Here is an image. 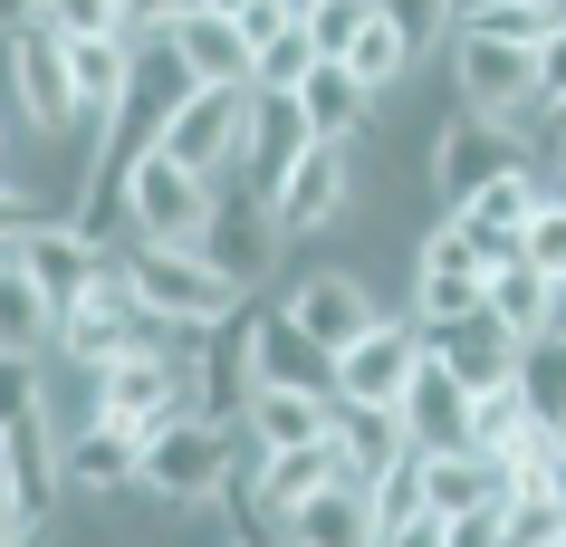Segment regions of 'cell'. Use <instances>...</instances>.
I'll list each match as a JSON object with an SVG mask.
<instances>
[{
  "instance_id": "cell-1",
  "label": "cell",
  "mask_w": 566,
  "mask_h": 547,
  "mask_svg": "<svg viewBox=\"0 0 566 547\" xmlns=\"http://www.w3.org/2000/svg\"><path fill=\"white\" fill-rule=\"evenodd\" d=\"M116 278L154 307V317H164V327H192V336L221 327V317H231V298H240V288L211 270L192 241H135V250H116Z\"/></svg>"
},
{
  "instance_id": "cell-2",
  "label": "cell",
  "mask_w": 566,
  "mask_h": 547,
  "mask_svg": "<svg viewBox=\"0 0 566 547\" xmlns=\"http://www.w3.org/2000/svg\"><path fill=\"white\" fill-rule=\"evenodd\" d=\"M231 461H240L231 423H211V413H192V403H182L174 423L145 432V490L174 499V509H211V490L231 481Z\"/></svg>"
},
{
  "instance_id": "cell-3",
  "label": "cell",
  "mask_w": 566,
  "mask_h": 547,
  "mask_svg": "<svg viewBox=\"0 0 566 547\" xmlns=\"http://www.w3.org/2000/svg\"><path fill=\"white\" fill-rule=\"evenodd\" d=\"M451 77H461V106L490 125H518L537 116V49L528 39H509V30H451Z\"/></svg>"
},
{
  "instance_id": "cell-4",
  "label": "cell",
  "mask_w": 566,
  "mask_h": 547,
  "mask_svg": "<svg viewBox=\"0 0 566 547\" xmlns=\"http://www.w3.org/2000/svg\"><path fill=\"white\" fill-rule=\"evenodd\" d=\"M192 250H202L231 288H260L269 260H279V212H269V192H250L240 173H221V182H211V221H202V241H192Z\"/></svg>"
},
{
  "instance_id": "cell-5",
  "label": "cell",
  "mask_w": 566,
  "mask_h": 547,
  "mask_svg": "<svg viewBox=\"0 0 566 547\" xmlns=\"http://www.w3.org/2000/svg\"><path fill=\"white\" fill-rule=\"evenodd\" d=\"M260 317L269 307H231L221 327H202V346H192V413H211V423H231V413H250V395H260Z\"/></svg>"
},
{
  "instance_id": "cell-6",
  "label": "cell",
  "mask_w": 566,
  "mask_h": 547,
  "mask_svg": "<svg viewBox=\"0 0 566 547\" xmlns=\"http://www.w3.org/2000/svg\"><path fill=\"white\" fill-rule=\"evenodd\" d=\"M182 403H192V365H182V356H125V365L96 375V403H87V413L145 442L154 423H174Z\"/></svg>"
},
{
  "instance_id": "cell-7",
  "label": "cell",
  "mask_w": 566,
  "mask_h": 547,
  "mask_svg": "<svg viewBox=\"0 0 566 547\" xmlns=\"http://www.w3.org/2000/svg\"><path fill=\"white\" fill-rule=\"evenodd\" d=\"M317 145V125H307V106L289 87H250V116H240V164L231 173L250 182V192H269L279 202V182L298 173V154Z\"/></svg>"
},
{
  "instance_id": "cell-8",
  "label": "cell",
  "mask_w": 566,
  "mask_h": 547,
  "mask_svg": "<svg viewBox=\"0 0 566 547\" xmlns=\"http://www.w3.org/2000/svg\"><path fill=\"white\" fill-rule=\"evenodd\" d=\"M125 212H135V241H202V221H211V173H192V164H174V154L154 145L145 164H135Z\"/></svg>"
},
{
  "instance_id": "cell-9",
  "label": "cell",
  "mask_w": 566,
  "mask_h": 547,
  "mask_svg": "<svg viewBox=\"0 0 566 547\" xmlns=\"http://www.w3.org/2000/svg\"><path fill=\"white\" fill-rule=\"evenodd\" d=\"M509 164H528V154H518V125H490V116L461 106V116L432 135V192H442V212H461L480 182H500Z\"/></svg>"
},
{
  "instance_id": "cell-10",
  "label": "cell",
  "mask_w": 566,
  "mask_h": 547,
  "mask_svg": "<svg viewBox=\"0 0 566 547\" xmlns=\"http://www.w3.org/2000/svg\"><path fill=\"white\" fill-rule=\"evenodd\" d=\"M432 356L422 346V327H403V317H375V327L336 356V403H403V385H413V365Z\"/></svg>"
},
{
  "instance_id": "cell-11",
  "label": "cell",
  "mask_w": 566,
  "mask_h": 547,
  "mask_svg": "<svg viewBox=\"0 0 566 547\" xmlns=\"http://www.w3.org/2000/svg\"><path fill=\"white\" fill-rule=\"evenodd\" d=\"M20 270H30L39 288H49V307L67 317V307L96 298V278L116 270V250H96L77 221H39V231H20Z\"/></svg>"
},
{
  "instance_id": "cell-12",
  "label": "cell",
  "mask_w": 566,
  "mask_h": 547,
  "mask_svg": "<svg viewBox=\"0 0 566 547\" xmlns=\"http://www.w3.org/2000/svg\"><path fill=\"white\" fill-rule=\"evenodd\" d=\"M10 87H20V116L39 135H67L77 125V77H67V39L59 30H10Z\"/></svg>"
},
{
  "instance_id": "cell-13",
  "label": "cell",
  "mask_w": 566,
  "mask_h": 547,
  "mask_svg": "<svg viewBox=\"0 0 566 547\" xmlns=\"http://www.w3.org/2000/svg\"><path fill=\"white\" fill-rule=\"evenodd\" d=\"M192 96H202V77L182 67V49H174V39H135V77H125L116 116L135 125L145 145H164V125H174L182 106H192Z\"/></svg>"
},
{
  "instance_id": "cell-14",
  "label": "cell",
  "mask_w": 566,
  "mask_h": 547,
  "mask_svg": "<svg viewBox=\"0 0 566 547\" xmlns=\"http://www.w3.org/2000/svg\"><path fill=\"white\" fill-rule=\"evenodd\" d=\"M471 395L480 385H461L442 356H422L413 365V385H403V432H413V452H471Z\"/></svg>"
},
{
  "instance_id": "cell-15",
  "label": "cell",
  "mask_w": 566,
  "mask_h": 547,
  "mask_svg": "<svg viewBox=\"0 0 566 547\" xmlns=\"http://www.w3.org/2000/svg\"><path fill=\"white\" fill-rule=\"evenodd\" d=\"M240 116H250V87H202L174 125H164V154L221 182V164H240Z\"/></svg>"
},
{
  "instance_id": "cell-16",
  "label": "cell",
  "mask_w": 566,
  "mask_h": 547,
  "mask_svg": "<svg viewBox=\"0 0 566 547\" xmlns=\"http://www.w3.org/2000/svg\"><path fill=\"white\" fill-rule=\"evenodd\" d=\"M346 202H356V164H346V145H307L298 173L279 182V202H269V212H279V231L298 241V231H327Z\"/></svg>"
},
{
  "instance_id": "cell-17",
  "label": "cell",
  "mask_w": 566,
  "mask_h": 547,
  "mask_svg": "<svg viewBox=\"0 0 566 547\" xmlns=\"http://www.w3.org/2000/svg\"><path fill=\"white\" fill-rule=\"evenodd\" d=\"M182 49V67H192V77H202V87H250V77H260V49H250V30H240L231 10H182L174 30H164Z\"/></svg>"
},
{
  "instance_id": "cell-18",
  "label": "cell",
  "mask_w": 566,
  "mask_h": 547,
  "mask_svg": "<svg viewBox=\"0 0 566 547\" xmlns=\"http://www.w3.org/2000/svg\"><path fill=\"white\" fill-rule=\"evenodd\" d=\"M346 481V442H298V452H260V509H269V528H289V518L317 499V490H336Z\"/></svg>"
},
{
  "instance_id": "cell-19",
  "label": "cell",
  "mask_w": 566,
  "mask_h": 547,
  "mask_svg": "<svg viewBox=\"0 0 566 547\" xmlns=\"http://www.w3.org/2000/svg\"><path fill=\"white\" fill-rule=\"evenodd\" d=\"M422 346H432L461 385H518V356H528V336H509L490 307H480V317H461V327H432Z\"/></svg>"
},
{
  "instance_id": "cell-20",
  "label": "cell",
  "mask_w": 566,
  "mask_h": 547,
  "mask_svg": "<svg viewBox=\"0 0 566 547\" xmlns=\"http://www.w3.org/2000/svg\"><path fill=\"white\" fill-rule=\"evenodd\" d=\"M289 317H298V327L317 336L327 356H346V346H356V336L375 327L385 307L365 298V278H346V270H317V278H307V288H298V298H289Z\"/></svg>"
},
{
  "instance_id": "cell-21",
  "label": "cell",
  "mask_w": 566,
  "mask_h": 547,
  "mask_svg": "<svg viewBox=\"0 0 566 547\" xmlns=\"http://www.w3.org/2000/svg\"><path fill=\"white\" fill-rule=\"evenodd\" d=\"M537 202H547V182H537L528 164H509V173H500V182H480V192H471V202H461L451 221H471L480 241H490V260L509 270V260H518V231H528Z\"/></svg>"
},
{
  "instance_id": "cell-22",
  "label": "cell",
  "mask_w": 566,
  "mask_h": 547,
  "mask_svg": "<svg viewBox=\"0 0 566 547\" xmlns=\"http://www.w3.org/2000/svg\"><path fill=\"white\" fill-rule=\"evenodd\" d=\"M240 423H250V442H260V452H298V442H327V432H336V395H298V385H260Z\"/></svg>"
},
{
  "instance_id": "cell-23",
  "label": "cell",
  "mask_w": 566,
  "mask_h": 547,
  "mask_svg": "<svg viewBox=\"0 0 566 547\" xmlns=\"http://www.w3.org/2000/svg\"><path fill=\"white\" fill-rule=\"evenodd\" d=\"M336 442H346V481L356 490H375L394 461L413 452V432H403L394 403H336Z\"/></svg>"
},
{
  "instance_id": "cell-24",
  "label": "cell",
  "mask_w": 566,
  "mask_h": 547,
  "mask_svg": "<svg viewBox=\"0 0 566 547\" xmlns=\"http://www.w3.org/2000/svg\"><path fill=\"white\" fill-rule=\"evenodd\" d=\"M298 106H307V125H317V145H356L365 116H375V87H365L346 59H317L307 87H298Z\"/></svg>"
},
{
  "instance_id": "cell-25",
  "label": "cell",
  "mask_w": 566,
  "mask_h": 547,
  "mask_svg": "<svg viewBox=\"0 0 566 547\" xmlns=\"http://www.w3.org/2000/svg\"><path fill=\"white\" fill-rule=\"evenodd\" d=\"M260 385H298V395H336V356L317 346V336L279 307V317H260Z\"/></svg>"
},
{
  "instance_id": "cell-26",
  "label": "cell",
  "mask_w": 566,
  "mask_h": 547,
  "mask_svg": "<svg viewBox=\"0 0 566 547\" xmlns=\"http://www.w3.org/2000/svg\"><path fill=\"white\" fill-rule=\"evenodd\" d=\"M490 499H509V481H500V461H490V452H422V509H432V518L490 509Z\"/></svg>"
},
{
  "instance_id": "cell-27",
  "label": "cell",
  "mask_w": 566,
  "mask_h": 547,
  "mask_svg": "<svg viewBox=\"0 0 566 547\" xmlns=\"http://www.w3.org/2000/svg\"><path fill=\"white\" fill-rule=\"evenodd\" d=\"M67 481H77V490H96V499H116V490H135V481H145V442L87 413V432L67 442Z\"/></svg>"
},
{
  "instance_id": "cell-28",
  "label": "cell",
  "mask_w": 566,
  "mask_h": 547,
  "mask_svg": "<svg viewBox=\"0 0 566 547\" xmlns=\"http://www.w3.org/2000/svg\"><path fill=\"white\" fill-rule=\"evenodd\" d=\"M67 77H77V125H106L135 77V39H67Z\"/></svg>"
},
{
  "instance_id": "cell-29",
  "label": "cell",
  "mask_w": 566,
  "mask_h": 547,
  "mask_svg": "<svg viewBox=\"0 0 566 547\" xmlns=\"http://www.w3.org/2000/svg\"><path fill=\"white\" fill-rule=\"evenodd\" d=\"M289 547H385V538H375L365 490H356V481H336V490H317V499L289 518Z\"/></svg>"
},
{
  "instance_id": "cell-30",
  "label": "cell",
  "mask_w": 566,
  "mask_h": 547,
  "mask_svg": "<svg viewBox=\"0 0 566 547\" xmlns=\"http://www.w3.org/2000/svg\"><path fill=\"white\" fill-rule=\"evenodd\" d=\"M0 346H20V356H49V346H59V307H49V288H39L30 270H20V250L0 260Z\"/></svg>"
},
{
  "instance_id": "cell-31",
  "label": "cell",
  "mask_w": 566,
  "mask_h": 547,
  "mask_svg": "<svg viewBox=\"0 0 566 547\" xmlns=\"http://www.w3.org/2000/svg\"><path fill=\"white\" fill-rule=\"evenodd\" d=\"M480 307H490L509 336H547V317H557V278H537L528 260H509V270H490Z\"/></svg>"
},
{
  "instance_id": "cell-32",
  "label": "cell",
  "mask_w": 566,
  "mask_h": 547,
  "mask_svg": "<svg viewBox=\"0 0 566 547\" xmlns=\"http://www.w3.org/2000/svg\"><path fill=\"white\" fill-rule=\"evenodd\" d=\"M346 67H356V77H365V87H375V96H385L394 77L413 67V39H403V20H394L385 0H375V20H365V30H356V49H346Z\"/></svg>"
},
{
  "instance_id": "cell-33",
  "label": "cell",
  "mask_w": 566,
  "mask_h": 547,
  "mask_svg": "<svg viewBox=\"0 0 566 547\" xmlns=\"http://www.w3.org/2000/svg\"><path fill=\"white\" fill-rule=\"evenodd\" d=\"M518 395H528L537 423H557V413H566V336L557 327L528 336V356H518Z\"/></svg>"
},
{
  "instance_id": "cell-34",
  "label": "cell",
  "mask_w": 566,
  "mask_h": 547,
  "mask_svg": "<svg viewBox=\"0 0 566 547\" xmlns=\"http://www.w3.org/2000/svg\"><path fill=\"white\" fill-rule=\"evenodd\" d=\"M365 509H375V538H403L413 518H432V509H422V452H403V461H394L385 481L365 490Z\"/></svg>"
},
{
  "instance_id": "cell-35",
  "label": "cell",
  "mask_w": 566,
  "mask_h": 547,
  "mask_svg": "<svg viewBox=\"0 0 566 547\" xmlns=\"http://www.w3.org/2000/svg\"><path fill=\"white\" fill-rule=\"evenodd\" d=\"M528 423H537V413H528V395H518V385H480V395H471V452L500 461Z\"/></svg>"
},
{
  "instance_id": "cell-36",
  "label": "cell",
  "mask_w": 566,
  "mask_h": 547,
  "mask_svg": "<svg viewBox=\"0 0 566 547\" xmlns=\"http://www.w3.org/2000/svg\"><path fill=\"white\" fill-rule=\"evenodd\" d=\"M413 270H422V278H490L500 260H490V241H480L471 221H451V212H442V231L422 241V260H413Z\"/></svg>"
},
{
  "instance_id": "cell-37",
  "label": "cell",
  "mask_w": 566,
  "mask_h": 547,
  "mask_svg": "<svg viewBox=\"0 0 566 547\" xmlns=\"http://www.w3.org/2000/svg\"><path fill=\"white\" fill-rule=\"evenodd\" d=\"M509 547H566V481L509 490Z\"/></svg>"
},
{
  "instance_id": "cell-38",
  "label": "cell",
  "mask_w": 566,
  "mask_h": 547,
  "mask_svg": "<svg viewBox=\"0 0 566 547\" xmlns=\"http://www.w3.org/2000/svg\"><path fill=\"white\" fill-rule=\"evenodd\" d=\"M20 423H49V375H39V356L0 346V432H20Z\"/></svg>"
},
{
  "instance_id": "cell-39",
  "label": "cell",
  "mask_w": 566,
  "mask_h": 547,
  "mask_svg": "<svg viewBox=\"0 0 566 547\" xmlns=\"http://www.w3.org/2000/svg\"><path fill=\"white\" fill-rule=\"evenodd\" d=\"M39 30H59V39H135V10H125V0H39Z\"/></svg>"
},
{
  "instance_id": "cell-40",
  "label": "cell",
  "mask_w": 566,
  "mask_h": 547,
  "mask_svg": "<svg viewBox=\"0 0 566 547\" xmlns=\"http://www.w3.org/2000/svg\"><path fill=\"white\" fill-rule=\"evenodd\" d=\"M480 288H490V278H422V270H413V327L432 336V327L480 317Z\"/></svg>"
},
{
  "instance_id": "cell-41",
  "label": "cell",
  "mask_w": 566,
  "mask_h": 547,
  "mask_svg": "<svg viewBox=\"0 0 566 547\" xmlns=\"http://www.w3.org/2000/svg\"><path fill=\"white\" fill-rule=\"evenodd\" d=\"M518 260H528L537 278H557V288H566V202H557V192L528 212V231H518Z\"/></svg>"
},
{
  "instance_id": "cell-42",
  "label": "cell",
  "mask_w": 566,
  "mask_h": 547,
  "mask_svg": "<svg viewBox=\"0 0 566 547\" xmlns=\"http://www.w3.org/2000/svg\"><path fill=\"white\" fill-rule=\"evenodd\" d=\"M307 67H317V39H307V20H298L289 39H269V49H260V77H250V87H289V96H298Z\"/></svg>"
},
{
  "instance_id": "cell-43",
  "label": "cell",
  "mask_w": 566,
  "mask_h": 547,
  "mask_svg": "<svg viewBox=\"0 0 566 547\" xmlns=\"http://www.w3.org/2000/svg\"><path fill=\"white\" fill-rule=\"evenodd\" d=\"M365 20H375V0H317V10H307V39H317V59H346Z\"/></svg>"
},
{
  "instance_id": "cell-44",
  "label": "cell",
  "mask_w": 566,
  "mask_h": 547,
  "mask_svg": "<svg viewBox=\"0 0 566 547\" xmlns=\"http://www.w3.org/2000/svg\"><path fill=\"white\" fill-rule=\"evenodd\" d=\"M394 20H403V39H413V59L422 49H442V30H461V20H451V0H385Z\"/></svg>"
},
{
  "instance_id": "cell-45",
  "label": "cell",
  "mask_w": 566,
  "mask_h": 547,
  "mask_svg": "<svg viewBox=\"0 0 566 547\" xmlns=\"http://www.w3.org/2000/svg\"><path fill=\"white\" fill-rule=\"evenodd\" d=\"M442 547H509V499H490V509H461V518H442Z\"/></svg>"
},
{
  "instance_id": "cell-46",
  "label": "cell",
  "mask_w": 566,
  "mask_h": 547,
  "mask_svg": "<svg viewBox=\"0 0 566 547\" xmlns=\"http://www.w3.org/2000/svg\"><path fill=\"white\" fill-rule=\"evenodd\" d=\"M240 30H250V49H269V39H289L298 30V10H289V0H250V10H231Z\"/></svg>"
},
{
  "instance_id": "cell-47",
  "label": "cell",
  "mask_w": 566,
  "mask_h": 547,
  "mask_svg": "<svg viewBox=\"0 0 566 547\" xmlns=\"http://www.w3.org/2000/svg\"><path fill=\"white\" fill-rule=\"evenodd\" d=\"M20 231H39V202H30L10 173H0V250H20Z\"/></svg>"
},
{
  "instance_id": "cell-48",
  "label": "cell",
  "mask_w": 566,
  "mask_h": 547,
  "mask_svg": "<svg viewBox=\"0 0 566 547\" xmlns=\"http://www.w3.org/2000/svg\"><path fill=\"white\" fill-rule=\"evenodd\" d=\"M125 10H135V39H164L182 10H202V0H125Z\"/></svg>"
},
{
  "instance_id": "cell-49",
  "label": "cell",
  "mask_w": 566,
  "mask_h": 547,
  "mask_svg": "<svg viewBox=\"0 0 566 547\" xmlns=\"http://www.w3.org/2000/svg\"><path fill=\"white\" fill-rule=\"evenodd\" d=\"M39 538V518L20 509V490H10V471H0V547H30Z\"/></svg>"
},
{
  "instance_id": "cell-50",
  "label": "cell",
  "mask_w": 566,
  "mask_h": 547,
  "mask_svg": "<svg viewBox=\"0 0 566 547\" xmlns=\"http://www.w3.org/2000/svg\"><path fill=\"white\" fill-rule=\"evenodd\" d=\"M537 87H547V96H566V20H557L547 39H537Z\"/></svg>"
},
{
  "instance_id": "cell-51",
  "label": "cell",
  "mask_w": 566,
  "mask_h": 547,
  "mask_svg": "<svg viewBox=\"0 0 566 547\" xmlns=\"http://www.w3.org/2000/svg\"><path fill=\"white\" fill-rule=\"evenodd\" d=\"M509 10H518V0H451V20H461V30H500Z\"/></svg>"
},
{
  "instance_id": "cell-52",
  "label": "cell",
  "mask_w": 566,
  "mask_h": 547,
  "mask_svg": "<svg viewBox=\"0 0 566 547\" xmlns=\"http://www.w3.org/2000/svg\"><path fill=\"white\" fill-rule=\"evenodd\" d=\"M537 135H547V145L566 154V96H537Z\"/></svg>"
},
{
  "instance_id": "cell-53",
  "label": "cell",
  "mask_w": 566,
  "mask_h": 547,
  "mask_svg": "<svg viewBox=\"0 0 566 547\" xmlns=\"http://www.w3.org/2000/svg\"><path fill=\"white\" fill-rule=\"evenodd\" d=\"M385 547H442V518H413L403 538H385Z\"/></svg>"
},
{
  "instance_id": "cell-54",
  "label": "cell",
  "mask_w": 566,
  "mask_h": 547,
  "mask_svg": "<svg viewBox=\"0 0 566 547\" xmlns=\"http://www.w3.org/2000/svg\"><path fill=\"white\" fill-rule=\"evenodd\" d=\"M547 192H557V202H566V154H557V182H547Z\"/></svg>"
},
{
  "instance_id": "cell-55",
  "label": "cell",
  "mask_w": 566,
  "mask_h": 547,
  "mask_svg": "<svg viewBox=\"0 0 566 547\" xmlns=\"http://www.w3.org/2000/svg\"><path fill=\"white\" fill-rule=\"evenodd\" d=\"M547 327H557V336H566V288H557V317H547Z\"/></svg>"
},
{
  "instance_id": "cell-56",
  "label": "cell",
  "mask_w": 566,
  "mask_h": 547,
  "mask_svg": "<svg viewBox=\"0 0 566 547\" xmlns=\"http://www.w3.org/2000/svg\"><path fill=\"white\" fill-rule=\"evenodd\" d=\"M557 461H566V413H557Z\"/></svg>"
},
{
  "instance_id": "cell-57",
  "label": "cell",
  "mask_w": 566,
  "mask_h": 547,
  "mask_svg": "<svg viewBox=\"0 0 566 547\" xmlns=\"http://www.w3.org/2000/svg\"><path fill=\"white\" fill-rule=\"evenodd\" d=\"M211 10H250V0H211Z\"/></svg>"
},
{
  "instance_id": "cell-58",
  "label": "cell",
  "mask_w": 566,
  "mask_h": 547,
  "mask_svg": "<svg viewBox=\"0 0 566 547\" xmlns=\"http://www.w3.org/2000/svg\"><path fill=\"white\" fill-rule=\"evenodd\" d=\"M0 471H10V432H0Z\"/></svg>"
},
{
  "instance_id": "cell-59",
  "label": "cell",
  "mask_w": 566,
  "mask_h": 547,
  "mask_svg": "<svg viewBox=\"0 0 566 547\" xmlns=\"http://www.w3.org/2000/svg\"><path fill=\"white\" fill-rule=\"evenodd\" d=\"M289 10H298V20H307V10H317V0H289Z\"/></svg>"
},
{
  "instance_id": "cell-60",
  "label": "cell",
  "mask_w": 566,
  "mask_h": 547,
  "mask_svg": "<svg viewBox=\"0 0 566 547\" xmlns=\"http://www.w3.org/2000/svg\"><path fill=\"white\" fill-rule=\"evenodd\" d=\"M547 10H557V20H566V0H547Z\"/></svg>"
},
{
  "instance_id": "cell-61",
  "label": "cell",
  "mask_w": 566,
  "mask_h": 547,
  "mask_svg": "<svg viewBox=\"0 0 566 547\" xmlns=\"http://www.w3.org/2000/svg\"><path fill=\"white\" fill-rule=\"evenodd\" d=\"M0 164H10V154H0Z\"/></svg>"
},
{
  "instance_id": "cell-62",
  "label": "cell",
  "mask_w": 566,
  "mask_h": 547,
  "mask_svg": "<svg viewBox=\"0 0 566 547\" xmlns=\"http://www.w3.org/2000/svg\"><path fill=\"white\" fill-rule=\"evenodd\" d=\"M0 260H10V250H0Z\"/></svg>"
}]
</instances>
